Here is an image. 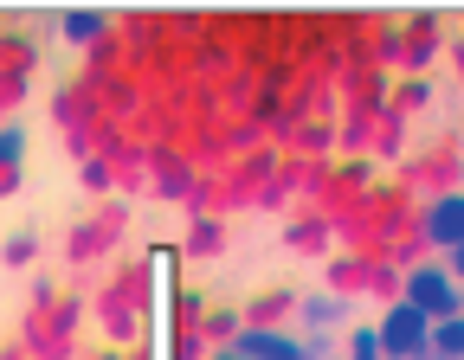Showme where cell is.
<instances>
[{
  "label": "cell",
  "instance_id": "6da1fadb",
  "mask_svg": "<svg viewBox=\"0 0 464 360\" xmlns=\"http://www.w3.org/2000/svg\"><path fill=\"white\" fill-rule=\"evenodd\" d=\"M406 309L426 316V322H445V316H464V296L439 264H413L406 270Z\"/></svg>",
  "mask_w": 464,
  "mask_h": 360
},
{
  "label": "cell",
  "instance_id": "7a4b0ae2",
  "mask_svg": "<svg viewBox=\"0 0 464 360\" xmlns=\"http://www.w3.org/2000/svg\"><path fill=\"white\" fill-rule=\"evenodd\" d=\"M426 328H432V322H426V316H413L406 303H400V309H387V316H381V328H374L381 360H420V354H426Z\"/></svg>",
  "mask_w": 464,
  "mask_h": 360
},
{
  "label": "cell",
  "instance_id": "3957f363",
  "mask_svg": "<svg viewBox=\"0 0 464 360\" xmlns=\"http://www.w3.org/2000/svg\"><path fill=\"white\" fill-rule=\"evenodd\" d=\"M426 238H432V245H445V251L464 245V194H439V200L426 206Z\"/></svg>",
  "mask_w": 464,
  "mask_h": 360
},
{
  "label": "cell",
  "instance_id": "277c9868",
  "mask_svg": "<svg viewBox=\"0 0 464 360\" xmlns=\"http://www.w3.org/2000/svg\"><path fill=\"white\" fill-rule=\"evenodd\" d=\"M232 354H246V360H310V347H304V341H290V335H271V328H246Z\"/></svg>",
  "mask_w": 464,
  "mask_h": 360
},
{
  "label": "cell",
  "instance_id": "5b68a950",
  "mask_svg": "<svg viewBox=\"0 0 464 360\" xmlns=\"http://www.w3.org/2000/svg\"><path fill=\"white\" fill-rule=\"evenodd\" d=\"M426 354L432 360H464V316H445L426 328Z\"/></svg>",
  "mask_w": 464,
  "mask_h": 360
},
{
  "label": "cell",
  "instance_id": "8992f818",
  "mask_svg": "<svg viewBox=\"0 0 464 360\" xmlns=\"http://www.w3.org/2000/svg\"><path fill=\"white\" fill-rule=\"evenodd\" d=\"M20 155H26V129H20V123H7V129H0V167L14 174V161H20Z\"/></svg>",
  "mask_w": 464,
  "mask_h": 360
},
{
  "label": "cell",
  "instance_id": "52a82bcc",
  "mask_svg": "<svg viewBox=\"0 0 464 360\" xmlns=\"http://www.w3.org/2000/svg\"><path fill=\"white\" fill-rule=\"evenodd\" d=\"M348 354H355V360H381V341H374V328H355V335H348Z\"/></svg>",
  "mask_w": 464,
  "mask_h": 360
},
{
  "label": "cell",
  "instance_id": "ba28073f",
  "mask_svg": "<svg viewBox=\"0 0 464 360\" xmlns=\"http://www.w3.org/2000/svg\"><path fill=\"white\" fill-rule=\"evenodd\" d=\"M65 33H72V39H97V33H103V14H72Z\"/></svg>",
  "mask_w": 464,
  "mask_h": 360
},
{
  "label": "cell",
  "instance_id": "9c48e42d",
  "mask_svg": "<svg viewBox=\"0 0 464 360\" xmlns=\"http://www.w3.org/2000/svg\"><path fill=\"white\" fill-rule=\"evenodd\" d=\"M304 316H310V322H335V316H342V303H335V296H310Z\"/></svg>",
  "mask_w": 464,
  "mask_h": 360
},
{
  "label": "cell",
  "instance_id": "30bf717a",
  "mask_svg": "<svg viewBox=\"0 0 464 360\" xmlns=\"http://www.w3.org/2000/svg\"><path fill=\"white\" fill-rule=\"evenodd\" d=\"M451 264H458V277H464V245H458V251H451Z\"/></svg>",
  "mask_w": 464,
  "mask_h": 360
},
{
  "label": "cell",
  "instance_id": "8fae6325",
  "mask_svg": "<svg viewBox=\"0 0 464 360\" xmlns=\"http://www.w3.org/2000/svg\"><path fill=\"white\" fill-rule=\"evenodd\" d=\"M219 360H246V354H219Z\"/></svg>",
  "mask_w": 464,
  "mask_h": 360
}]
</instances>
